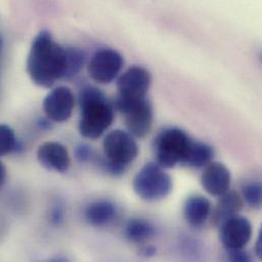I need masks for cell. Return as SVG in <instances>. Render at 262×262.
<instances>
[{
	"label": "cell",
	"mask_w": 262,
	"mask_h": 262,
	"mask_svg": "<svg viewBox=\"0 0 262 262\" xmlns=\"http://www.w3.org/2000/svg\"><path fill=\"white\" fill-rule=\"evenodd\" d=\"M80 134L91 140L100 138L113 124L115 112L106 96L95 87H86L80 94Z\"/></svg>",
	"instance_id": "2"
},
{
	"label": "cell",
	"mask_w": 262,
	"mask_h": 262,
	"mask_svg": "<svg viewBox=\"0 0 262 262\" xmlns=\"http://www.w3.org/2000/svg\"><path fill=\"white\" fill-rule=\"evenodd\" d=\"M194 141L179 128H167L154 139L153 149L156 163L163 168H172L186 164Z\"/></svg>",
	"instance_id": "3"
},
{
	"label": "cell",
	"mask_w": 262,
	"mask_h": 262,
	"mask_svg": "<svg viewBox=\"0 0 262 262\" xmlns=\"http://www.w3.org/2000/svg\"><path fill=\"white\" fill-rule=\"evenodd\" d=\"M43 262H71L70 259L66 256H55V257H52V258H49L47 260Z\"/></svg>",
	"instance_id": "28"
},
{
	"label": "cell",
	"mask_w": 262,
	"mask_h": 262,
	"mask_svg": "<svg viewBox=\"0 0 262 262\" xmlns=\"http://www.w3.org/2000/svg\"><path fill=\"white\" fill-rule=\"evenodd\" d=\"M27 73L34 84L43 88H50L56 81L67 79V48L55 42L50 32L42 31L33 40Z\"/></svg>",
	"instance_id": "1"
},
{
	"label": "cell",
	"mask_w": 262,
	"mask_h": 262,
	"mask_svg": "<svg viewBox=\"0 0 262 262\" xmlns=\"http://www.w3.org/2000/svg\"><path fill=\"white\" fill-rule=\"evenodd\" d=\"M220 201L212 211L211 223L215 227H221L227 221L238 216L243 207L242 197L237 192H228L224 196L220 197Z\"/></svg>",
	"instance_id": "14"
},
{
	"label": "cell",
	"mask_w": 262,
	"mask_h": 262,
	"mask_svg": "<svg viewBox=\"0 0 262 262\" xmlns=\"http://www.w3.org/2000/svg\"><path fill=\"white\" fill-rule=\"evenodd\" d=\"M75 96L66 86L53 89L43 101V111L50 122L62 123L68 121L74 111Z\"/></svg>",
	"instance_id": "8"
},
{
	"label": "cell",
	"mask_w": 262,
	"mask_h": 262,
	"mask_svg": "<svg viewBox=\"0 0 262 262\" xmlns=\"http://www.w3.org/2000/svg\"><path fill=\"white\" fill-rule=\"evenodd\" d=\"M68 53V74L67 79L74 78L82 70L85 62V54L77 48H67Z\"/></svg>",
	"instance_id": "20"
},
{
	"label": "cell",
	"mask_w": 262,
	"mask_h": 262,
	"mask_svg": "<svg viewBox=\"0 0 262 262\" xmlns=\"http://www.w3.org/2000/svg\"><path fill=\"white\" fill-rule=\"evenodd\" d=\"M155 235L153 225L144 219H132L125 228V236L132 243H142Z\"/></svg>",
	"instance_id": "16"
},
{
	"label": "cell",
	"mask_w": 262,
	"mask_h": 262,
	"mask_svg": "<svg viewBox=\"0 0 262 262\" xmlns=\"http://www.w3.org/2000/svg\"><path fill=\"white\" fill-rule=\"evenodd\" d=\"M255 254L256 256L261 259L262 257V232H259V235L257 237V241L255 244Z\"/></svg>",
	"instance_id": "24"
},
{
	"label": "cell",
	"mask_w": 262,
	"mask_h": 262,
	"mask_svg": "<svg viewBox=\"0 0 262 262\" xmlns=\"http://www.w3.org/2000/svg\"><path fill=\"white\" fill-rule=\"evenodd\" d=\"M1 46H2V41H1V39H0V51H1Z\"/></svg>",
	"instance_id": "29"
},
{
	"label": "cell",
	"mask_w": 262,
	"mask_h": 262,
	"mask_svg": "<svg viewBox=\"0 0 262 262\" xmlns=\"http://www.w3.org/2000/svg\"><path fill=\"white\" fill-rule=\"evenodd\" d=\"M38 126L40 129H50L51 128V124L50 121L48 119H42L38 122Z\"/></svg>",
	"instance_id": "27"
},
{
	"label": "cell",
	"mask_w": 262,
	"mask_h": 262,
	"mask_svg": "<svg viewBox=\"0 0 262 262\" xmlns=\"http://www.w3.org/2000/svg\"><path fill=\"white\" fill-rule=\"evenodd\" d=\"M232 177L229 168L216 161H211L204 167L201 174V185L210 195L222 197L230 191Z\"/></svg>",
	"instance_id": "10"
},
{
	"label": "cell",
	"mask_w": 262,
	"mask_h": 262,
	"mask_svg": "<svg viewBox=\"0 0 262 262\" xmlns=\"http://www.w3.org/2000/svg\"><path fill=\"white\" fill-rule=\"evenodd\" d=\"M63 209L60 207V206H56L53 208L52 212H51V215H50V219H51V223L54 224V225H58L62 222L63 220Z\"/></svg>",
	"instance_id": "23"
},
{
	"label": "cell",
	"mask_w": 262,
	"mask_h": 262,
	"mask_svg": "<svg viewBox=\"0 0 262 262\" xmlns=\"http://www.w3.org/2000/svg\"><path fill=\"white\" fill-rule=\"evenodd\" d=\"M133 189L145 201H158L170 194L172 180L159 164L148 162L135 176Z\"/></svg>",
	"instance_id": "6"
},
{
	"label": "cell",
	"mask_w": 262,
	"mask_h": 262,
	"mask_svg": "<svg viewBox=\"0 0 262 262\" xmlns=\"http://www.w3.org/2000/svg\"><path fill=\"white\" fill-rule=\"evenodd\" d=\"M117 207L110 200L101 199L90 203L85 210L86 221L94 227H104L115 219Z\"/></svg>",
	"instance_id": "15"
},
{
	"label": "cell",
	"mask_w": 262,
	"mask_h": 262,
	"mask_svg": "<svg viewBox=\"0 0 262 262\" xmlns=\"http://www.w3.org/2000/svg\"><path fill=\"white\" fill-rule=\"evenodd\" d=\"M93 156L92 148L87 144H80L76 149V158L79 162L84 163L89 161Z\"/></svg>",
	"instance_id": "22"
},
{
	"label": "cell",
	"mask_w": 262,
	"mask_h": 262,
	"mask_svg": "<svg viewBox=\"0 0 262 262\" xmlns=\"http://www.w3.org/2000/svg\"><path fill=\"white\" fill-rule=\"evenodd\" d=\"M252 225L244 216H235L220 227V239L227 250L244 249L252 238Z\"/></svg>",
	"instance_id": "9"
},
{
	"label": "cell",
	"mask_w": 262,
	"mask_h": 262,
	"mask_svg": "<svg viewBox=\"0 0 262 262\" xmlns=\"http://www.w3.org/2000/svg\"><path fill=\"white\" fill-rule=\"evenodd\" d=\"M213 156L214 150L210 145L203 142L194 141L185 165L194 168L205 167L212 161Z\"/></svg>",
	"instance_id": "17"
},
{
	"label": "cell",
	"mask_w": 262,
	"mask_h": 262,
	"mask_svg": "<svg viewBox=\"0 0 262 262\" xmlns=\"http://www.w3.org/2000/svg\"><path fill=\"white\" fill-rule=\"evenodd\" d=\"M242 196L245 202L252 208L261 207L262 188L259 182L247 183L242 188Z\"/></svg>",
	"instance_id": "18"
},
{
	"label": "cell",
	"mask_w": 262,
	"mask_h": 262,
	"mask_svg": "<svg viewBox=\"0 0 262 262\" xmlns=\"http://www.w3.org/2000/svg\"><path fill=\"white\" fill-rule=\"evenodd\" d=\"M151 86V75L142 67H131L117 81L115 106L125 115L134 104L146 99Z\"/></svg>",
	"instance_id": "5"
},
{
	"label": "cell",
	"mask_w": 262,
	"mask_h": 262,
	"mask_svg": "<svg viewBox=\"0 0 262 262\" xmlns=\"http://www.w3.org/2000/svg\"><path fill=\"white\" fill-rule=\"evenodd\" d=\"M38 161L48 170L66 172L71 165L68 149L57 142H46L37 151Z\"/></svg>",
	"instance_id": "12"
},
{
	"label": "cell",
	"mask_w": 262,
	"mask_h": 262,
	"mask_svg": "<svg viewBox=\"0 0 262 262\" xmlns=\"http://www.w3.org/2000/svg\"><path fill=\"white\" fill-rule=\"evenodd\" d=\"M17 149H19V143L13 130L6 125H0V156Z\"/></svg>",
	"instance_id": "19"
},
{
	"label": "cell",
	"mask_w": 262,
	"mask_h": 262,
	"mask_svg": "<svg viewBox=\"0 0 262 262\" xmlns=\"http://www.w3.org/2000/svg\"><path fill=\"white\" fill-rule=\"evenodd\" d=\"M183 213L190 226L194 228L201 227L211 214V203L202 195H192L185 201Z\"/></svg>",
	"instance_id": "13"
},
{
	"label": "cell",
	"mask_w": 262,
	"mask_h": 262,
	"mask_svg": "<svg viewBox=\"0 0 262 262\" xmlns=\"http://www.w3.org/2000/svg\"><path fill=\"white\" fill-rule=\"evenodd\" d=\"M124 67V58L120 52L103 48L95 52L88 64V74L99 84H110L115 81Z\"/></svg>",
	"instance_id": "7"
},
{
	"label": "cell",
	"mask_w": 262,
	"mask_h": 262,
	"mask_svg": "<svg viewBox=\"0 0 262 262\" xmlns=\"http://www.w3.org/2000/svg\"><path fill=\"white\" fill-rule=\"evenodd\" d=\"M124 116L128 133L133 137L143 138L151 130L153 108L147 98L134 104Z\"/></svg>",
	"instance_id": "11"
},
{
	"label": "cell",
	"mask_w": 262,
	"mask_h": 262,
	"mask_svg": "<svg viewBox=\"0 0 262 262\" xmlns=\"http://www.w3.org/2000/svg\"><path fill=\"white\" fill-rule=\"evenodd\" d=\"M141 253L145 256V257H151V256H154L155 253H156V249L152 246H147L145 248L142 249Z\"/></svg>",
	"instance_id": "25"
},
{
	"label": "cell",
	"mask_w": 262,
	"mask_h": 262,
	"mask_svg": "<svg viewBox=\"0 0 262 262\" xmlns=\"http://www.w3.org/2000/svg\"><path fill=\"white\" fill-rule=\"evenodd\" d=\"M6 180V168L3 163L0 161V188L4 185Z\"/></svg>",
	"instance_id": "26"
},
{
	"label": "cell",
	"mask_w": 262,
	"mask_h": 262,
	"mask_svg": "<svg viewBox=\"0 0 262 262\" xmlns=\"http://www.w3.org/2000/svg\"><path fill=\"white\" fill-rule=\"evenodd\" d=\"M228 262H253L252 257L244 249L228 250Z\"/></svg>",
	"instance_id": "21"
},
{
	"label": "cell",
	"mask_w": 262,
	"mask_h": 262,
	"mask_svg": "<svg viewBox=\"0 0 262 262\" xmlns=\"http://www.w3.org/2000/svg\"><path fill=\"white\" fill-rule=\"evenodd\" d=\"M106 160L103 166L113 174H122L137 158L139 147L131 134L123 130L110 132L103 140Z\"/></svg>",
	"instance_id": "4"
}]
</instances>
